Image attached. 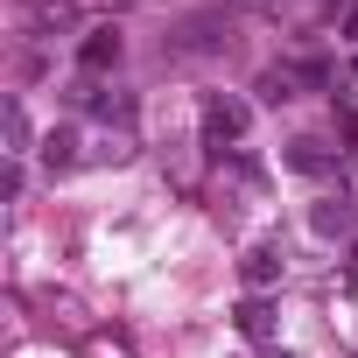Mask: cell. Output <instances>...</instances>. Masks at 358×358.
Instances as JSON below:
<instances>
[{"label": "cell", "mask_w": 358, "mask_h": 358, "mask_svg": "<svg viewBox=\"0 0 358 358\" xmlns=\"http://www.w3.org/2000/svg\"><path fill=\"white\" fill-rule=\"evenodd\" d=\"M246 127H253V106L246 99H232V92H211L204 99V148H239L246 141Z\"/></svg>", "instance_id": "obj_1"}, {"label": "cell", "mask_w": 358, "mask_h": 358, "mask_svg": "<svg viewBox=\"0 0 358 358\" xmlns=\"http://www.w3.org/2000/svg\"><path fill=\"white\" fill-rule=\"evenodd\" d=\"M113 64H120V29H113V22H99V29L78 43V71H85V78H99V71H113Z\"/></svg>", "instance_id": "obj_2"}, {"label": "cell", "mask_w": 358, "mask_h": 358, "mask_svg": "<svg viewBox=\"0 0 358 358\" xmlns=\"http://www.w3.org/2000/svg\"><path fill=\"white\" fill-rule=\"evenodd\" d=\"M239 281H246V288H274V281H281V253H274V246H253V253L239 260Z\"/></svg>", "instance_id": "obj_3"}, {"label": "cell", "mask_w": 358, "mask_h": 358, "mask_svg": "<svg viewBox=\"0 0 358 358\" xmlns=\"http://www.w3.org/2000/svg\"><path fill=\"white\" fill-rule=\"evenodd\" d=\"M43 162H50V169H71V162H78V134H71V127L43 134Z\"/></svg>", "instance_id": "obj_4"}, {"label": "cell", "mask_w": 358, "mask_h": 358, "mask_svg": "<svg viewBox=\"0 0 358 358\" xmlns=\"http://www.w3.org/2000/svg\"><path fill=\"white\" fill-rule=\"evenodd\" d=\"M29 141H36V127H29L22 99H8V155H29Z\"/></svg>", "instance_id": "obj_5"}, {"label": "cell", "mask_w": 358, "mask_h": 358, "mask_svg": "<svg viewBox=\"0 0 358 358\" xmlns=\"http://www.w3.org/2000/svg\"><path fill=\"white\" fill-rule=\"evenodd\" d=\"M288 169H295V176H323V169H330V155H323L316 141H295V148H288Z\"/></svg>", "instance_id": "obj_6"}, {"label": "cell", "mask_w": 358, "mask_h": 358, "mask_svg": "<svg viewBox=\"0 0 358 358\" xmlns=\"http://www.w3.org/2000/svg\"><path fill=\"white\" fill-rule=\"evenodd\" d=\"M239 330H246V337H267V302H260V295L239 302Z\"/></svg>", "instance_id": "obj_7"}, {"label": "cell", "mask_w": 358, "mask_h": 358, "mask_svg": "<svg viewBox=\"0 0 358 358\" xmlns=\"http://www.w3.org/2000/svg\"><path fill=\"white\" fill-rule=\"evenodd\" d=\"M85 106H92V113H99V120H127V113H134V106H127V99H113V92H92V99H85Z\"/></svg>", "instance_id": "obj_8"}, {"label": "cell", "mask_w": 358, "mask_h": 358, "mask_svg": "<svg viewBox=\"0 0 358 358\" xmlns=\"http://www.w3.org/2000/svg\"><path fill=\"white\" fill-rule=\"evenodd\" d=\"M344 225H351L344 204H316V232H344Z\"/></svg>", "instance_id": "obj_9"}, {"label": "cell", "mask_w": 358, "mask_h": 358, "mask_svg": "<svg viewBox=\"0 0 358 358\" xmlns=\"http://www.w3.org/2000/svg\"><path fill=\"white\" fill-rule=\"evenodd\" d=\"M344 36L358 43V0H351V8H344Z\"/></svg>", "instance_id": "obj_10"}]
</instances>
